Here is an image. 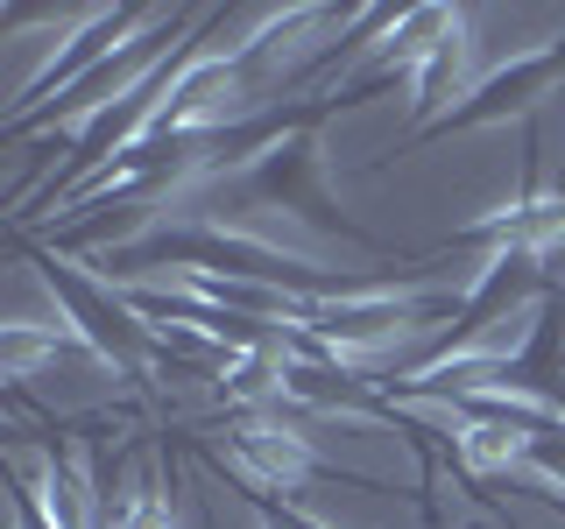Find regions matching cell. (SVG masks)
I'll return each mask as SVG.
<instances>
[{
  "instance_id": "4",
  "label": "cell",
  "mask_w": 565,
  "mask_h": 529,
  "mask_svg": "<svg viewBox=\"0 0 565 529\" xmlns=\"http://www.w3.org/2000/svg\"><path fill=\"white\" fill-rule=\"evenodd\" d=\"M106 529H177V508H170L163 487H135L128 501L106 516Z\"/></svg>"
},
{
  "instance_id": "5",
  "label": "cell",
  "mask_w": 565,
  "mask_h": 529,
  "mask_svg": "<svg viewBox=\"0 0 565 529\" xmlns=\"http://www.w3.org/2000/svg\"><path fill=\"white\" fill-rule=\"evenodd\" d=\"M255 529H297V508H276L269 494H255Z\"/></svg>"
},
{
  "instance_id": "2",
  "label": "cell",
  "mask_w": 565,
  "mask_h": 529,
  "mask_svg": "<svg viewBox=\"0 0 565 529\" xmlns=\"http://www.w3.org/2000/svg\"><path fill=\"white\" fill-rule=\"evenodd\" d=\"M558 71H565V35H552V43H530V50H516V57L488 64V71H481V85H473V93L459 99L431 134L488 128V120H502V114H523V106H537V99H544V85H552Z\"/></svg>"
},
{
  "instance_id": "6",
  "label": "cell",
  "mask_w": 565,
  "mask_h": 529,
  "mask_svg": "<svg viewBox=\"0 0 565 529\" xmlns=\"http://www.w3.org/2000/svg\"><path fill=\"white\" fill-rule=\"evenodd\" d=\"M14 529H57V522H50L43 508H35V494H22V487H14Z\"/></svg>"
},
{
  "instance_id": "1",
  "label": "cell",
  "mask_w": 565,
  "mask_h": 529,
  "mask_svg": "<svg viewBox=\"0 0 565 529\" xmlns=\"http://www.w3.org/2000/svg\"><path fill=\"white\" fill-rule=\"evenodd\" d=\"M226 458H234V473L255 494H297L311 481H326V458L305 431H297L282 410H241L234 431H226Z\"/></svg>"
},
{
  "instance_id": "3",
  "label": "cell",
  "mask_w": 565,
  "mask_h": 529,
  "mask_svg": "<svg viewBox=\"0 0 565 529\" xmlns=\"http://www.w3.org/2000/svg\"><path fill=\"white\" fill-rule=\"evenodd\" d=\"M438 402V396H431ZM446 410V402H438ZM452 417V458L473 473V481H494V473H523V452H530V431L537 423H516V417H467V410H446Z\"/></svg>"
}]
</instances>
